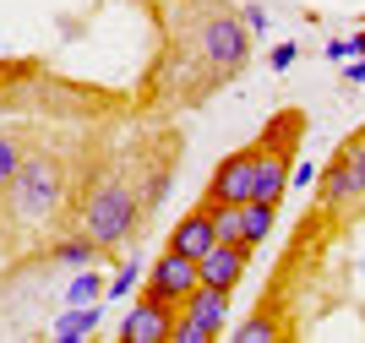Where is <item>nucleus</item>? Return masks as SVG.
Returning <instances> with one entry per match:
<instances>
[{"mask_svg":"<svg viewBox=\"0 0 365 343\" xmlns=\"http://www.w3.org/2000/svg\"><path fill=\"white\" fill-rule=\"evenodd\" d=\"M158 49L137 88V115L202 109L251 66L245 11L229 0H153Z\"/></svg>","mask_w":365,"mask_h":343,"instance_id":"f257e3e1","label":"nucleus"},{"mask_svg":"<svg viewBox=\"0 0 365 343\" xmlns=\"http://www.w3.org/2000/svg\"><path fill=\"white\" fill-rule=\"evenodd\" d=\"M148 218V202H142V185H137V169H120V164H93L88 175L76 180V196H71V213L66 224H76L82 235L98 240V251H120L131 245Z\"/></svg>","mask_w":365,"mask_h":343,"instance_id":"f03ea898","label":"nucleus"},{"mask_svg":"<svg viewBox=\"0 0 365 343\" xmlns=\"http://www.w3.org/2000/svg\"><path fill=\"white\" fill-rule=\"evenodd\" d=\"M71 191H76L71 158L61 148H44L33 136L28 158H22L16 180L0 191V202H6V218L16 229H44V224H61L66 213H71Z\"/></svg>","mask_w":365,"mask_h":343,"instance_id":"7ed1b4c3","label":"nucleus"},{"mask_svg":"<svg viewBox=\"0 0 365 343\" xmlns=\"http://www.w3.org/2000/svg\"><path fill=\"white\" fill-rule=\"evenodd\" d=\"M365 196V131H354L344 148L322 164L317 175V208L322 213H344Z\"/></svg>","mask_w":365,"mask_h":343,"instance_id":"20e7f679","label":"nucleus"},{"mask_svg":"<svg viewBox=\"0 0 365 343\" xmlns=\"http://www.w3.org/2000/svg\"><path fill=\"white\" fill-rule=\"evenodd\" d=\"M229 332V289L202 284L197 295L180 305V322H175V343H213Z\"/></svg>","mask_w":365,"mask_h":343,"instance_id":"39448f33","label":"nucleus"},{"mask_svg":"<svg viewBox=\"0 0 365 343\" xmlns=\"http://www.w3.org/2000/svg\"><path fill=\"white\" fill-rule=\"evenodd\" d=\"M202 289V262L197 256H180V251H169L164 245V256L148 267V284H142V295H153V300H169V305H185V300Z\"/></svg>","mask_w":365,"mask_h":343,"instance_id":"423d86ee","label":"nucleus"},{"mask_svg":"<svg viewBox=\"0 0 365 343\" xmlns=\"http://www.w3.org/2000/svg\"><path fill=\"white\" fill-rule=\"evenodd\" d=\"M175 322H180V305H169V300H153L142 295L120 322V338L125 343H175Z\"/></svg>","mask_w":365,"mask_h":343,"instance_id":"0eeeda50","label":"nucleus"},{"mask_svg":"<svg viewBox=\"0 0 365 343\" xmlns=\"http://www.w3.org/2000/svg\"><path fill=\"white\" fill-rule=\"evenodd\" d=\"M257 164H262L257 142H251V148H235L229 158H218L213 180H207V196H218V202H251V196H257Z\"/></svg>","mask_w":365,"mask_h":343,"instance_id":"6e6552de","label":"nucleus"},{"mask_svg":"<svg viewBox=\"0 0 365 343\" xmlns=\"http://www.w3.org/2000/svg\"><path fill=\"white\" fill-rule=\"evenodd\" d=\"M164 245H169V251H180V256H197V262H202V256H207V251H213V245H218L213 202L202 196L197 208L185 213V218H180V224H175V229H169V240H164Z\"/></svg>","mask_w":365,"mask_h":343,"instance_id":"1a4fd4ad","label":"nucleus"},{"mask_svg":"<svg viewBox=\"0 0 365 343\" xmlns=\"http://www.w3.org/2000/svg\"><path fill=\"white\" fill-rule=\"evenodd\" d=\"M251 251L257 245H245V240H218L213 251L202 256V284H213V289H240V278H245V267H251Z\"/></svg>","mask_w":365,"mask_h":343,"instance_id":"9d476101","label":"nucleus"},{"mask_svg":"<svg viewBox=\"0 0 365 343\" xmlns=\"http://www.w3.org/2000/svg\"><path fill=\"white\" fill-rule=\"evenodd\" d=\"M28 148H33V131H22V126H0V191L16 180Z\"/></svg>","mask_w":365,"mask_h":343,"instance_id":"9b49d317","label":"nucleus"},{"mask_svg":"<svg viewBox=\"0 0 365 343\" xmlns=\"http://www.w3.org/2000/svg\"><path fill=\"white\" fill-rule=\"evenodd\" d=\"M93 256H104V251H98V240L82 235V229H76V235H61L49 245V262H66V267H88Z\"/></svg>","mask_w":365,"mask_h":343,"instance_id":"f8f14e48","label":"nucleus"},{"mask_svg":"<svg viewBox=\"0 0 365 343\" xmlns=\"http://www.w3.org/2000/svg\"><path fill=\"white\" fill-rule=\"evenodd\" d=\"M93 327H98V305H71V311L55 322V338H61V343H76V338H88Z\"/></svg>","mask_w":365,"mask_h":343,"instance_id":"ddd939ff","label":"nucleus"},{"mask_svg":"<svg viewBox=\"0 0 365 343\" xmlns=\"http://www.w3.org/2000/svg\"><path fill=\"white\" fill-rule=\"evenodd\" d=\"M273 218H278V208L273 202H245V245H262V240L273 235Z\"/></svg>","mask_w":365,"mask_h":343,"instance_id":"4468645a","label":"nucleus"},{"mask_svg":"<svg viewBox=\"0 0 365 343\" xmlns=\"http://www.w3.org/2000/svg\"><path fill=\"white\" fill-rule=\"evenodd\" d=\"M137 278H142V262H137V256H125V262H120V272L109 278V300H125L131 289H137Z\"/></svg>","mask_w":365,"mask_h":343,"instance_id":"2eb2a0df","label":"nucleus"},{"mask_svg":"<svg viewBox=\"0 0 365 343\" xmlns=\"http://www.w3.org/2000/svg\"><path fill=\"white\" fill-rule=\"evenodd\" d=\"M98 295H104V278H98V272H76V278H71V295H66V300H71V305H93Z\"/></svg>","mask_w":365,"mask_h":343,"instance_id":"dca6fc26","label":"nucleus"},{"mask_svg":"<svg viewBox=\"0 0 365 343\" xmlns=\"http://www.w3.org/2000/svg\"><path fill=\"white\" fill-rule=\"evenodd\" d=\"M262 338H278L273 316H251V322H240V343H262Z\"/></svg>","mask_w":365,"mask_h":343,"instance_id":"f3484780","label":"nucleus"},{"mask_svg":"<svg viewBox=\"0 0 365 343\" xmlns=\"http://www.w3.org/2000/svg\"><path fill=\"white\" fill-rule=\"evenodd\" d=\"M294 60H300V44H294V39H289V44H273V55H267V66H273V71H289Z\"/></svg>","mask_w":365,"mask_h":343,"instance_id":"a211bd4d","label":"nucleus"},{"mask_svg":"<svg viewBox=\"0 0 365 343\" xmlns=\"http://www.w3.org/2000/svg\"><path fill=\"white\" fill-rule=\"evenodd\" d=\"M240 11H245V28H251V33H267V11H262L257 0H245Z\"/></svg>","mask_w":365,"mask_h":343,"instance_id":"6ab92c4d","label":"nucleus"},{"mask_svg":"<svg viewBox=\"0 0 365 343\" xmlns=\"http://www.w3.org/2000/svg\"><path fill=\"white\" fill-rule=\"evenodd\" d=\"M317 175H322V169H317V164H294V175H289V185H294V191H305V185H317Z\"/></svg>","mask_w":365,"mask_h":343,"instance_id":"aec40b11","label":"nucleus"},{"mask_svg":"<svg viewBox=\"0 0 365 343\" xmlns=\"http://www.w3.org/2000/svg\"><path fill=\"white\" fill-rule=\"evenodd\" d=\"M322 55H327V60H349L354 49H349V39H327V49H322Z\"/></svg>","mask_w":365,"mask_h":343,"instance_id":"412c9836","label":"nucleus"},{"mask_svg":"<svg viewBox=\"0 0 365 343\" xmlns=\"http://www.w3.org/2000/svg\"><path fill=\"white\" fill-rule=\"evenodd\" d=\"M344 82H349V88H360V82H365V55L354 60V66H344Z\"/></svg>","mask_w":365,"mask_h":343,"instance_id":"4be33fe9","label":"nucleus"},{"mask_svg":"<svg viewBox=\"0 0 365 343\" xmlns=\"http://www.w3.org/2000/svg\"><path fill=\"white\" fill-rule=\"evenodd\" d=\"M349 49H354V55H365V33H354V39H349Z\"/></svg>","mask_w":365,"mask_h":343,"instance_id":"5701e85b","label":"nucleus"}]
</instances>
